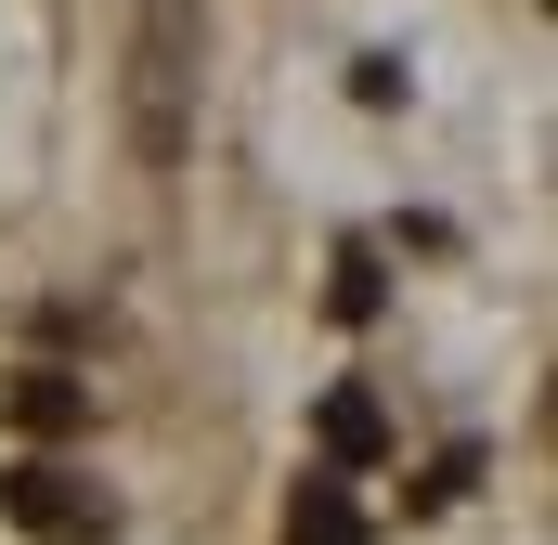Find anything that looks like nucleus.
<instances>
[{
    "instance_id": "obj_1",
    "label": "nucleus",
    "mask_w": 558,
    "mask_h": 545,
    "mask_svg": "<svg viewBox=\"0 0 558 545\" xmlns=\"http://www.w3.org/2000/svg\"><path fill=\"white\" fill-rule=\"evenodd\" d=\"M195 65H208V13L195 0H143L131 13V169L195 156Z\"/></svg>"
},
{
    "instance_id": "obj_2",
    "label": "nucleus",
    "mask_w": 558,
    "mask_h": 545,
    "mask_svg": "<svg viewBox=\"0 0 558 545\" xmlns=\"http://www.w3.org/2000/svg\"><path fill=\"white\" fill-rule=\"evenodd\" d=\"M0 520H13L26 545H105V533H118L105 481L65 468V455H13V468H0Z\"/></svg>"
},
{
    "instance_id": "obj_3",
    "label": "nucleus",
    "mask_w": 558,
    "mask_h": 545,
    "mask_svg": "<svg viewBox=\"0 0 558 545\" xmlns=\"http://www.w3.org/2000/svg\"><path fill=\"white\" fill-rule=\"evenodd\" d=\"M0 415H13V441H65V428H92V377L26 364V377H0Z\"/></svg>"
},
{
    "instance_id": "obj_4",
    "label": "nucleus",
    "mask_w": 558,
    "mask_h": 545,
    "mask_svg": "<svg viewBox=\"0 0 558 545\" xmlns=\"http://www.w3.org/2000/svg\"><path fill=\"white\" fill-rule=\"evenodd\" d=\"M286 545H377V520L351 507V468H299V494H286Z\"/></svg>"
},
{
    "instance_id": "obj_5",
    "label": "nucleus",
    "mask_w": 558,
    "mask_h": 545,
    "mask_svg": "<svg viewBox=\"0 0 558 545\" xmlns=\"http://www.w3.org/2000/svg\"><path fill=\"white\" fill-rule=\"evenodd\" d=\"M312 428H325V455H338V468H364V455H390V415L364 403V390H325V415H312Z\"/></svg>"
},
{
    "instance_id": "obj_6",
    "label": "nucleus",
    "mask_w": 558,
    "mask_h": 545,
    "mask_svg": "<svg viewBox=\"0 0 558 545\" xmlns=\"http://www.w3.org/2000/svg\"><path fill=\"white\" fill-rule=\"evenodd\" d=\"M377 299H390L377 247H338V286H325V312H338V325H377Z\"/></svg>"
}]
</instances>
